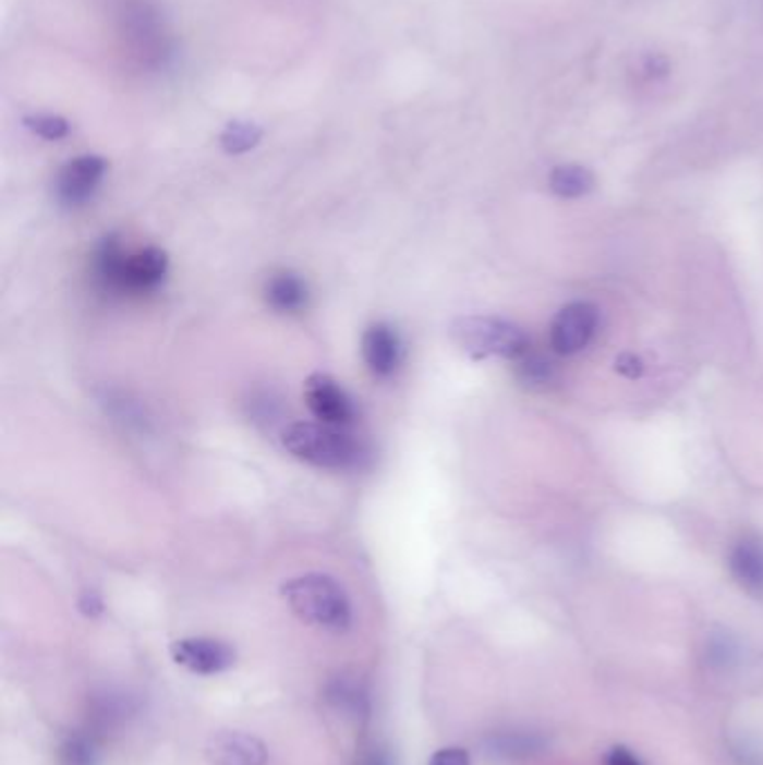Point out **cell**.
<instances>
[{"label":"cell","mask_w":763,"mask_h":765,"mask_svg":"<svg viewBox=\"0 0 763 765\" xmlns=\"http://www.w3.org/2000/svg\"><path fill=\"white\" fill-rule=\"evenodd\" d=\"M93 276L104 291L150 293L168 276V255L157 246L125 251L119 238L106 235L93 255Z\"/></svg>","instance_id":"obj_1"},{"label":"cell","mask_w":763,"mask_h":765,"mask_svg":"<svg viewBox=\"0 0 763 765\" xmlns=\"http://www.w3.org/2000/svg\"><path fill=\"white\" fill-rule=\"evenodd\" d=\"M548 186L558 197H582L593 189V175L591 170L578 163H567V166H558L554 173L548 178Z\"/></svg>","instance_id":"obj_13"},{"label":"cell","mask_w":763,"mask_h":765,"mask_svg":"<svg viewBox=\"0 0 763 765\" xmlns=\"http://www.w3.org/2000/svg\"><path fill=\"white\" fill-rule=\"evenodd\" d=\"M607 765H643L639 758H635L627 748L616 745L609 750V754L605 756Z\"/></svg>","instance_id":"obj_20"},{"label":"cell","mask_w":763,"mask_h":765,"mask_svg":"<svg viewBox=\"0 0 763 765\" xmlns=\"http://www.w3.org/2000/svg\"><path fill=\"white\" fill-rule=\"evenodd\" d=\"M265 301L278 314H299L310 303L307 282L293 271H278L265 284Z\"/></svg>","instance_id":"obj_12"},{"label":"cell","mask_w":763,"mask_h":765,"mask_svg":"<svg viewBox=\"0 0 763 765\" xmlns=\"http://www.w3.org/2000/svg\"><path fill=\"white\" fill-rule=\"evenodd\" d=\"M616 369H618L620 374L629 376V378H635V376H639V374L643 372V363H641L639 359H635V356H631V354H625V356H620V359L616 361Z\"/></svg>","instance_id":"obj_21"},{"label":"cell","mask_w":763,"mask_h":765,"mask_svg":"<svg viewBox=\"0 0 763 765\" xmlns=\"http://www.w3.org/2000/svg\"><path fill=\"white\" fill-rule=\"evenodd\" d=\"M204 756L210 765H265L269 750L258 737L222 730L206 741Z\"/></svg>","instance_id":"obj_9"},{"label":"cell","mask_w":763,"mask_h":765,"mask_svg":"<svg viewBox=\"0 0 763 765\" xmlns=\"http://www.w3.org/2000/svg\"><path fill=\"white\" fill-rule=\"evenodd\" d=\"M171 656L180 667L197 676L225 673L238 660V654L229 643L218 641V638H204V635L175 641L171 645Z\"/></svg>","instance_id":"obj_8"},{"label":"cell","mask_w":763,"mask_h":765,"mask_svg":"<svg viewBox=\"0 0 763 765\" xmlns=\"http://www.w3.org/2000/svg\"><path fill=\"white\" fill-rule=\"evenodd\" d=\"M598 307L591 303H571L558 312V316L550 323V348L558 354L571 356L582 352L591 338L596 336L598 329Z\"/></svg>","instance_id":"obj_7"},{"label":"cell","mask_w":763,"mask_h":765,"mask_svg":"<svg viewBox=\"0 0 763 765\" xmlns=\"http://www.w3.org/2000/svg\"><path fill=\"white\" fill-rule=\"evenodd\" d=\"M280 595L301 622L329 631L346 633L352 627L354 611L348 591L325 573H305L282 582Z\"/></svg>","instance_id":"obj_2"},{"label":"cell","mask_w":763,"mask_h":765,"mask_svg":"<svg viewBox=\"0 0 763 765\" xmlns=\"http://www.w3.org/2000/svg\"><path fill=\"white\" fill-rule=\"evenodd\" d=\"M450 336L475 361H518L531 348L522 327L495 316H461L450 325Z\"/></svg>","instance_id":"obj_4"},{"label":"cell","mask_w":763,"mask_h":765,"mask_svg":"<svg viewBox=\"0 0 763 765\" xmlns=\"http://www.w3.org/2000/svg\"><path fill=\"white\" fill-rule=\"evenodd\" d=\"M282 448L320 471H352L367 459V448L346 428H334L320 421L289 423L280 435Z\"/></svg>","instance_id":"obj_3"},{"label":"cell","mask_w":763,"mask_h":765,"mask_svg":"<svg viewBox=\"0 0 763 765\" xmlns=\"http://www.w3.org/2000/svg\"><path fill=\"white\" fill-rule=\"evenodd\" d=\"M108 173V161L99 155H81L70 159L57 175L55 193L61 206L78 208L88 204Z\"/></svg>","instance_id":"obj_5"},{"label":"cell","mask_w":763,"mask_h":765,"mask_svg":"<svg viewBox=\"0 0 763 765\" xmlns=\"http://www.w3.org/2000/svg\"><path fill=\"white\" fill-rule=\"evenodd\" d=\"M263 139V127L251 121H231L220 135V146L229 155H242L256 148Z\"/></svg>","instance_id":"obj_14"},{"label":"cell","mask_w":763,"mask_h":765,"mask_svg":"<svg viewBox=\"0 0 763 765\" xmlns=\"http://www.w3.org/2000/svg\"><path fill=\"white\" fill-rule=\"evenodd\" d=\"M78 611L83 616H88V618H97L104 614V600H101V595L93 588L88 591H83L81 593V598H78Z\"/></svg>","instance_id":"obj_19"},{"label":"cell","mask_w":763,"mask_h":765,"mask_svg":"<svg viewBox=\"0 0 763 765\" xmlns=\"http://www.w3.org/2000/svg\"><path fill=\"white\" fill-rule=\"evenodd\" d=\"M730 571L735 580L754 595H763V539L759 537H741L732 548L728 558Z\"/></svg>","instance_id":"obj_11"},{"label":"cell","mask_w":763,"mask_h":765,"mask_svg":"<svg viewBox=\"0 0 763 765\" xmlns=\"http://www.w3.org/2000/svg\"><path fill=\"white\" fill-rule=\"evenodd\" d=\"M428 765H471V754L463 748H444L431 756Z\"/></svg>","instance_id":"obj_18"},{"label":"cell","mask_w":763,"mask_h":765,"mask_svg":"<svg viewBox=\"0 0 763 765\" xmlns=\"http://www.w3.org/2000/svg\"><path fill=\"white\" fill-rule=\"evenodd\" d=\"M305 403L316 421L334 428H348L356 418V405L338 380L316 372L305 380Z\"/></svg>","instance_id":"obj_6"},{"label":"cell","mask_w":763,"mask_h":765,"mask_svg":"<svg viewBox=\"0 0 763 765\" xmlns=\"http://www.w3.org/2000/svg\"><path fill=\"white\" fill-rule=\"evenodd\" d=\"M361 354L374 378H390L403 359L399 331L388 323H374L361 338Z\"/></svg>","instance_id":"obj_10"},{"label":"cell","mask_w":763,"mask_h":765,"mask_svg":"<svg viewBox=\"0 0 763 765\" xmlns=\"http://www.w3.org/2000/svg\"><path fill=\"white\" fill-rule=\"evenodd\" d=\"M59 765H99V750L88 737H70L59 750Z\"/></svg>","instance_id":"obj_16"},{"label":"cell","mask_w":763,"mask_h":765,"mask_svg":"<svg viewBox=\"0 0 763 765\" xmlns=\"http://www.w3.org/2000/svg\"><path fill=\"white\" fill-rule=\"evenodd\" d=\"M516 372L520 382L529 388H546L550 380L556 378V367L544 354L537 352H526L516 361Z\"/></svg>","instance_id":"obj_15"},{"label":"cell","mask_w":763,"mask_h":765,"mask_svg":"<svg viewBox=\"0 0 763 765\" xmlns=\"http://www.w3.org/2000/svg\"><path fill=\"white\" fill-rule=\"evenodd\" d=\"M23 123L36 137L48 142H59L70 133V123L59 114H34V117H25Z\"/></svg>","instance_id":"obj_17"}]
</instances>
